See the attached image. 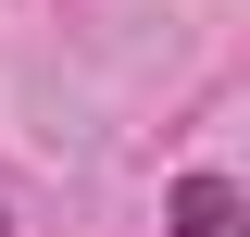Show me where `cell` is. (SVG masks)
<instances>
[{
  "instance_id": "cell-2",
  "label": "cell",
  "mask_w": 250,
  "mask_h": 237,
  "mask_svg": "<svg viewBox=\"0 0 250 237\" xmlns=\"http://www.w3.org/2000/svg\"><path fill=\"white\" fill-rule=\"evenodd\" d=\"M0 237H13V225H0Z\"/></svg>"
},
{
  "instance_id": "cell-1",
  "label": "cell",
  "mask_w": 250,
  "mask_h": 237,
  "mask_svg": "<svg viewBox=\"0 0 250 237\" xmlns=\"http://www.w3.org/2000/svg\"><path fill=\"white\" fill-rule=\"evenodd\" d=\"M163 212H175V237H250V212H238V187H225V175H188Z\"/></svg>"
}]
</instances>
